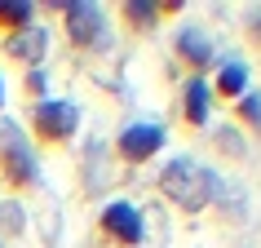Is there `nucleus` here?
<instances>
[{
  "mask_svg": "<svg viewBox=\"0 0 261 248\" xmlns=\"http://www.w3.org/2000/svg\"><path fill=\"white\" fill-rule=\"evenodd\" d=\"M160 146H164V129H155V124H133V129H124V133H120V155L128 160V164L151 160Z\"/></svg>",
  "mask_w": 261,
  "mask_h": 248,
  "instance_id": "obj_4",
  "label": "nucleus"
},
{
  "mask_svg": "<svg viewBox=\"0 0 261 248\" xmlns=\"http://www.w3.org/2000/svg\"><path fill=\"white\" fill-rule=\"evenodd\" d=\"M97 226H102V235H111L115 244H138L142 239V221H138V208L133 204H111Z\"/></svg>",
  "mask_w": 261,
  "mask_h": 248,
  "instance_id": "obj_5",
  "label": "nucleus"
},
{
  "mask_svg": "<svg viewBox=\"0 0 261 248\" xmlns=\"http://www.w3.org/2000/svg\"><path fill=\"white\" fill-rule=\"evenodd\" d=\"M0 102H5V89H0Z\"/></svg>",
  "mask_w": 261,
  "mask_h": 248,
  "instance_id": "obj_15",
  "label": "nucleus"
},
{
  "mask_svg": "<svg viewBox=\"0 0 261 248\" xmlns=\"http://www.w3.org/2000/svg\"><path fill=\"white\" fill-rule=\"evenodd\" d=\"M75 107L71 102H36V111H31V133L40 142H67L71 133H75Z\"/></svg>",
  "mask_w": 261,
  "mask_h": 248,
  "instance_id": "obj_2",
  "label": "nucleus"
},
{
  "mask_svg": "<svg viewBox=\"0 0 261 248\" xmlns=\"http://www.w3.org/2000/svg\"><path fill=\"white\" fill-rule=\"evenodd\" d=\"M160 191H164L173 204H181V208H204L208 200H213V191H217V182H213V173H204V168L191 164V160H173V164L160 173Z\"/></svg>",
  "mask_w": 261,
  "mask_h": 248,
  "instance_id": "obj_1",
  "label": "nucleus"
},
{
  "mask_svg": "<svg viewBox=\"0 0 261 248\" xmlns=\"http://www.w3.org/2000/svg\"><path fill=\"white\" fill-rule=\"evenodd\" d=\"M177 54L191 62V67H208V40H199L195 31H181V40H177Z\"/></svg>",
  "mask_w": 261,
  "mask_h": 248,
  "instance_id": "obj_10",
  "label": "nucleus"
},
{
  "mask_svg": "<svg viewBox=\"0 0 261 248\" xmlns=\"http://www.w3.org/2000/svg\"><path fill=\"white\" fill-rule=\"evenodd\" d=\"M27 18H31V5L0 0V31H27Z\"/></svg>",
  "mask_w": 261,
  "mask_h": 248,
  "instance_id": "obj_8",
  "label": "nucleus"
},
{
  "mask_svg": "<svg viewBox=\"0 0 261 248\" xmlns=\"http://www.w3.org/2000/svg\"><path fill=\"white\" fill-rule=\"evenodd\" d=\"M124 18H128L133 27L151 31V27H155V18H160V9H155V5H142V0H133V5H124Z\"/></svg>",
  "mask_w": 261,
  "mask_h": 248,
  "instance_id": "obj_12",
  "label": "nucleus"
},
{
  "mask_svg": "<svg viewBox=\"0 0 261 248\" xmlns=\"http://www.w3.org/2000/svg\"><path fill=\"white\" fill-rule=\"evenodd\" d=\"M40 49H44V36H40V31H31V36H14V40H9V54H14V58H27V62H36Z\"/></svg>",
  "mask_w": 261,
  "mask_h": 248,
  "instance_id": "obj_11",
  "label": "nucleus"
},
{
  "mask_svg": "<svg viewBox=\"0 0 261 248\" xmlns=\"http://www.w3.org/2000/svg\"><path fill=\"white\" fill-rule=\"evenodd\" d=\"M0 173H5V182H9L14 191L31 186V178H36V168H31V155H27V146L18 142L14 129H0Z\"/></svg>",
  "mask_w": 261,
  "mask_h": 248,
  "instance_id": "obj_3",
  "label": "nucleus"
},
{
  "mask_svg": "<svg viewBox=\"0 0 261 248\" xmlns=\"http://www.w3.org/2000/svg\"><path fill=\"white\" fill-rule=\"evenodd\" d=\"M239 111H244L252 124H261V97H244V102H239Z\"/></svg>",
  "mask_w": 261,
  "mask_h": 248,
  "instance_id": "obj_13",
  "label": "nucleus"
},
{
  "mask_svg": "<svg viewBox=\"0 0 261 248\" xmlns=\"http://www.w3.org/2000/svg\"><path fill=\"white\" fill-rule=\"evenodd\" d=\"M244 84H248V71L239 67V62H226V67H221V76H217V93L221 97H239Z\"/></svg>",
  "mask_w": 261,
  "mask_h": 248,
  "instance_id": "obj_9",
  "label": "nucleus"
},
{
  "mask_svg": "<svg viewBox=\"0 0 261 248\" xmlns=\"http://www.w3.org/2000/svg\"><path fill=\"white\" fill-rule=\"evenodd\" d=\"M62 14H67V31L75 44H93L97 27H102V18H97L93 5H80V0H71V5H62Z\"/></svg>",
  "mask_w": 261,
  "mask_h": 248,
  "instance_id": "obj_6",
  "label": "nucleus"
},
{
  "mask_svg": "<svg viewBox=\"0 0 261 248\" xmlns=\"http://www.w3.org/2000/svg\"><path fill=\"white\" fill-rule=\"evenodd\" d=\"M204 120H208V84L191 80L186 84V124L191 129H204Z\"/></svg>",
  "mask_w": 261,
  "mask_h": 248,
  "instance_id": "obj_7",
  "label": "nucleus"
},
{
  "mask_svg": "<svg viewBox=\"0 0 261 248\" xmlns=\"http://www.w3.org/2000/svg\"><path fill=\"white\" fill-rule=\"evenodd\" d=\"M252 40L261 44V18H257V22H252Z\"/></svg>",
  "mask_w": 261,
  "mask_h": 248,
  "instance_id": "obj_14",
  "label": "nucleus"
}]
</instances>
